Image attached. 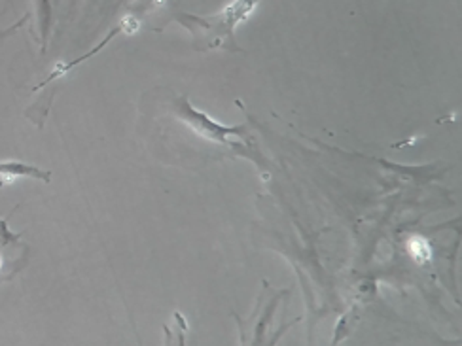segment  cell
I'll return each instance as SVG.
<instances>
[{"mask_svg": "<svg viewBox=\"0 0 462 346\" xmlns=\"http://www.w3.org/2000/svg\"><path fill=\"white\" fill-rule=\"evenodd\" d=\"M29 260V246L22 242V235L12 233L6 220L0 218V284L10 282Z\"/></svg>", "mask_w": 462, "mask_h": 346, "instance_id": "3957f363", "label": "cell"}, {"mask_svg": "<svg viewBox=\"0 0 462 346\" xmlns=\"http://www.w3.org/2000/svg\"><path fill=\"white\" fill-rule=\"evenodd\" d=\"M406 246H408L410 256H411L419 265H425V263L430 261V258H432V248H430V244L427 242V239H422V237H419V235H413V237L408 239Z\"/></svg>", "mask_w": 462, "mask_h": 346, "instance_id": "277c9868", "label": "cell"}, {"mask_svg": "<svg viewBox=\"0 0 462 346\" xmlns=\"http://www.w3.org/2000/svg\"><path fill=\"white\" fill-rule=\"evenodd\" d=\"M175 112L177 118L182 120L186 125H189L198 134H201L207 141H215L218 144H224L227 148H236V150H245L246 146V137H241L245 132V127H224L217 122H213L203 112H198L194 106L188 103L186 97H177L175 99Z\"/></svg>", "mask_w": 462, "mask_h": 346, "instance_id": "7a4b0ae2", "label": "cell"}, {"mask_svg": "<svg viewBox=\"0 0 462 346\" xmlns=\"http://www.w3.org/2000/svg\"><path fill=\"white\" fill-rule=\"evenodd\" d=\"M260 5V0H234L222 12L199 17V15H180V25L194 34L196 48L199 50H231L237 51L236 27L250 17Z\"/></svg>", "mask_w": 462, "mask_h": 346, "instance_id": "6da1fadb", "label": "cell"}]
</instances>
